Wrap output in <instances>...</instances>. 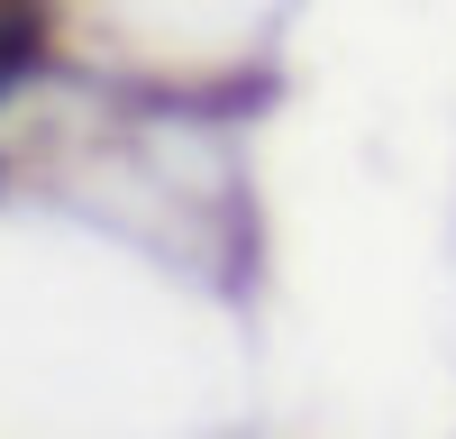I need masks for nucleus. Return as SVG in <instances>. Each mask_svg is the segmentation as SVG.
Masks as SVG:
<instances>
[{
	"mask_svg": "<svg viewBox=\"0 0 456 439\" xmlns=\"http://www.w3.org/2000/svg\"><path fill=\"white\" fill-rule=\"evenodd\" d=\"M37 64H46V28H37V0H0V101H10Z\"/></svg>",
	"mask_w": 456,
	"mask_h": 439,
	"instance_id": "nucleus-1",
	"label": "nucleus"
}]
</instances>
